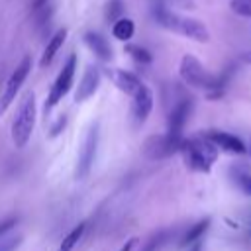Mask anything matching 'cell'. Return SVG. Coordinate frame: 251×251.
<instances>
[{
    "label": "cell",
    "mask_w": 251,
    "mask_h": 251,
    "mask_svg": "<svg viewBox=\"0 0 251 251\" xmlns=\"http://www.w3.org/2000/svg\"><path fill=\"white\" fill-rule=\"evenodd\" d=\"M178 75L180 78L192 86V88H198V90H204L208 98H220L227 80H229V75L231 73H222V75H212L198 57L186 53L182 59H180V65H178Z\"/></svg>",
    "instance_id": "obj_1"
},
{
    "label": "cell",
    "mask_w": 251,
    "mask_h": 251,
    "mask_svg": "<svg viewBox=\"0 0 251 251\" xmlns=\"http://www.w3.org/2000/svg\"><path fill=\"white\" fill-rule=\"evenodd\" d=\"M153 18L165 29H171V31H175L178 35H184V37H188L192 41H198V43H208L210 41V31L200 20L178 16V14H175L171 8H167L163 4H157L153 8Z\"/></svg>",
    "instance_id": "obj_2"
},
{
    "label": "cell",
    "mask_w": 251,
    "mask_h": 251,
    "mask_svg": "<svg viewBox=\"0 0 251 251\" xmlns=\"http://www.w3.org/2000/svg\"><path fill=\"white\" fill-rule=\"evenodd\" d=\"M184 165L194 173H210L214 163L218 161V147L206 137V135H194V137H182V143L178 147Z\"/></svg>",
    "instance_id": "obj_3"
},
{
    "label": "cell",
    "mask_w": 251,
    "mask_h": 251,
    "mask_svg": "<svg viewBox=\"0 0 251 251\" xmlns=\"http://www.w3.org/2000/svg\"><path fill=\"white\" fill-rule=\"evenodd\" d=\"M35 94L29 90L25 92V96L20 100V106L16 110V116L12 120V141L16 147H25L29 137H31V131H33V126H35Z\"/></svg>",
    "instance_id": "obj_4"
},
{
    "label": "cell",
    "mask_w": 251,
    "mask_h": 251,
    "mask_svg": "<svg viewBox=\"0 0 251 251\" xmlns=\"http://www.w3.org/2000/svg\"><path fill=\"white\" fill-rule=\"evenodd\" d=\"M75 73H76V55L73 53V55H69V59L65 61L63 69L59 71V75H57V78H55V82H53V86H51V90H49V94H47V100H45V114L51 112V108H55V106L63 100V96L71 90L73 80H75Z\"/></svg>",
    "instance_id": "obj_5"
},
{
    "label": "cell",
    "mask_w": 251,
    "mask_h": 251,
    "mask_svg": "<svg viewBox=\"0 0 251 251\" xmlns=\"http://www.w3.org/2000/svg\"><path fill=\"white\" fill-rule=\"evenodd\" d=\"M29 71H31V59L25 55V57H24V59L18 63V67L12 71L10 78L6 80L4 92L0 94V114H4V112L8 110V106H10V104L16 100V94L20 92L22 84L25 82V78H27Z\"/></svg>",
    "instance_id": "obj_6"
},
{
    "label": "cell",
    "mask_w": 251,
    "mask_h": 251,
    "mask_svg": "<svg viewBox=\"0 0 251 251\" xmlns=\"http://www.w3.org/2000/svg\"><path fill=\"white\" fill-rule=\"evenodd\" d=\"M98 124H90L86 135H84V141L80 145V151H78V159H76V178H84L92 165H94V159H96V151H98Z\"/></svg>",
    "instance_id": "obj_7"
},
{
    "label": "cell",
    "mask_w": 251,
    "mask_h": 251,
    "mask_svg": "<svg viewBox=\"0 0 251 251\" xmlns=\"http://www.w3.org/2000/svg\"><path fill=\"white\" fill-rule=\"evenodd\" d=\"M180 143H182V137H173L171 133L151 135L143 143V153L149 159H165V157L176 153Z\"/></svg>",
    "instance_id": "obj_8"
},
{
    "label": "cell",
    "mask_w": 251,
    "mask_h": 251,
    "mask_svg": "<svg viewBox=\"0 0 251 251\" xmlns=\"http://www.w3.org/2000/svg\"><path fill=\"white\" fill-rule=\"evenodd\" d=\"M153 110V92L147 84L141 82V86L131 94V116L137 126H141Z\"/></svg>",
    "instance_id": "obj_9"
},
{
    "label": "cell",
    "mask_w": 251,
    "mask_h": 251,
    "mask_svg": "<svg viewBox=\"0 0 251 251\" xmlns=\"http://www.w3.org/2000/svg\"><path fill=\"white\" fill-rule=\"evenodd\" d=\"M190 110H192V100L184 98L180 102L175 104V108L169 112V120H167V133H171L173 137H182V129L188 122V116H190Z\"/></svg>",
    "instance_id": "obj_10"
},
{
    "label": "cell",
    "mask_w": 251,
    "mask_h": 251,
    "mask_svg": "<svg viewBox=\"0 0 251 251\" xmlns=\"http://www.w3.org/2000/svg\"><path fill=\"white\" fill-rule=\"evenodd\" d=\"M202 135H206L218 149H224V151H227V153L243 155V153L247 151L245 143H243L237 135H233V133H227V131H222V129H208V131H204Z\"/></svg>",
    "instance_id": "obj_11"
},
{
    "label": "cell",
    "mask_w": 251,
    "mask_h": 251,
    "mask_svg": "<svg viewBox=\"0 0 251 251\" xmlns=\"http://www.w3.org/2000/svg\"><path fill=\"white\" fill-rule=\"evenodd\" d=\"M100 86V71L94 67V65H88L82 73V78L76 86V92H75V102H84L88 100Z\"/></svg>",
    "instance_id": "obj_12"
},
{
    "label": "cell",
    "mask_w": 251,
    "mask_h": 251,
    "mask_svg": "<svg viewBox=\"0 0 251 251\" xmlns=\"http://www.w3.org/2000/svg\"><path fill=\"white\" fill-rule=\"evenodd\" d=\"M106 73H108L110 80H112L122 92H126L127 96H131V94L141 86V80H139L133 73H129V71H124V69H108Z\"/></svg>",
    "instance_id": "obj_13"
},
{
    "label": "cell",
    "mask_w": 251,
    "mask_h": 251,
    "mask_svg": "<svg viewBox=\"0 0 251 251\" xmlns=\"http://www.w3.org/2000/svg\"><path fill=\"white\" fill-rule=\"evenodd\" d=\"M65 39H67V29H65V27L57 29V31L51 35V39H47V45H45L43 55H41V59H39V67L45 69V67H49V65L53 63V59H55V55L59 53V49L63 47Z\"/></svg>",
    "instance_id": "obj_14"
},
{
    "label": "cell",
    "mask_w": 251,
    "mask_h": 251,
    "mask_svg": "<svg viewBox=\"0 0 251 251\" xmlns=\"http://www.w3.org/2000/svg\"><path fill=\"white\" fill-rule=\"evenodd\" d=\"M84 43L88 45V49L100 59V61H110L112 59V47L110 43L96 31H88L84 33Z\"/></svg>",
    "instance_id": "obj_15"
},
{
    "label": "cell",
    "mask_w": 251,
    "mask_h": 251,
    "mask_svg": "<svg viewBox=\"0 0 251 251\" xmlns=\"http://www.w3.org/2000/svg\"><path fill=\"white\" fill-rule=\"evenodd\" d=\"M135 33V24L131 18H120L112 24V35L118 39V41H129Z\"/></svg>",
    "instance_id": "obj_16"
},
{
    "label": "cell",
    "mask_w": 251,
    "mask_h": 251,
    "mask_svg": "<svg viewBox=\"0 0 251 251\" xmlns=\"http://www.w3.org/2000/svg\"><path fill=\"white\" fill-rule=\"evenodd\" d=\"M210 227V218H204V220H200V222H196L190 229H186V233L182 235V239H180V245L182 247H186V245H192L194 241H198V239H202V235L206 233V229Z\"/></svg>",
    "instance_id": "obj_17"
},
{
    "label": "cell",
    "mask_w": 251,
    "mask_h": 251,
    "mask_svg": "<svg viewBox=\"0 0 251 251\" xmlns=\"http://www.w3.org/2000/svg\"><path fill=\"white\" fill-rule=\"evenodd\" d=\"M84 227H86V224L84 222H80L78 226H75L65 237H63V241H61V245H59V249L57 251H73L75 249V245L80 241V237H82V233H84Z\"/></svg>",
    "instance_id": "obj_18"
},
{
    "label": "cell",
    "mask_w": 251,
    "mask_h": 251,
    "mask_svg": "<svg viewBox=\"0 0 251 251\" xmlns=\"http://www.w3.org/2000/svg\"><path fill=\"white\" fill-rule=\"evenodd\" d=\"M126 51H127V55L135 61V63H141V65H149L151 61H153V55L145 49V47H141V45H133V43H127L126 45Z\"/></svg>",
    "instance_id": "obj_19"
},
{
    "label": "cell",
    "mask_w": 251,
    "mask_h": 251,
    "mask_svg": "<svg viewBox=\"0 0 251 251\" xmlns=\"http://www.w3.org/2000/svg\"><path fill=\"white\" fill-rule=\"evenodd\" d=\"M124 10H126L124 0H108V4H106V20L114 24L116 20H120L124 16Z\"/></svg>",
    "instance_id": "obj_20"
},
{
    "label": "cell",
    "mask_w": 251,
    "mask_h": 251,
    "mask_svg": "<svg viewBox=\"0 0 251 251\" xmlns=\"http://www.w3.org/2000/svg\"><path fill=\"white\" fill-rule=\"evenodd\" d=\"M24 237L20 233H6V235H0V251H16L20 245H22Z\"/></svg>",
    "instance_id": "obj_21"
},
{
    "label": "cell",
    "mask_w": 251,
    "mask_h": 251,
    "mask_svg": "<svg viewBox=\"0 0 251 251\" xmlns=\"http://www.w3.org/2000/svg\"><path fill=\"white\" fill-rule=\"evenodd\" d=\"M229 8L233 14L241 16V18H251V0H231Z\"/></svg>",
    "instance_id": "obj_22"
},
{
    "label": "cell",
    "mask_w": 251,
    "mask_h": 251,
    "mask_svg": "<svg viewBox=\"0 0 251 251\" xmlns=\"http://www.w3.org/2000/svg\"><path fill=\"white\" fill-rule=\"evenodd\" d=\"M233 180L239 184V188L243 192H247L251 196V175L245 171V169H239L237 173H233Z\"/></svg>",
    "instance_id": "obj_23"
},
{
    "label": "cell",
    "mask_w": 251,
    "mask_h": 251,
    "mask_svg": "<svg viewBox=\"0 0 251 251\" xmlns=\"http://www.w3.org/2000/svg\"><path fill=\"white\" fill-rule=\"evenodd\" d=\"M65 124H67V116H59V118H57V122L53 124V127L49 129V133H47V135H49V137H57V135L65 129Z\"/></svg>",
    "instance_id": "obj_24"
},
{
    "label": "cell",
    "mask_w": 251,
    "mask_h": 251,
    "mask_svg": "<svg viewBox=\"0 0 251 251\" xmlns=\"http://www.w3.org/2000/svg\"><path fill=\"white\" fill-rule=\"evenodd\" d=\"M16 224H18V218H8V220L0 222V235H6V233H10V231L16 227Z\"/></svg>",
    "instance_id": "obj_25"
},
{
    "label": "cell",
    "mask_w": 251,
    "mask_h": 251,
    "mask_svg": "<svg viewBox=\"0 0 251 251\" xmlns=\"http://www.w3.org/2000/svg\"><path fill=\"white\" fill-rule=\"evenodd\" d=\"M135 243H137V239H135V237H131V239H127V241H126V243H124V245H122L118 251H131Z\"/></svg>",
    "instance_id": "obj_26"
},
{
    "label": "cell",
    "mask_w": 251,
    "mask_h": 251,
    "mask_svg": "<svg viewBox=\"0 0 251 251\" xmlns=\"http://www.w3.org/2000/svg\"><path fill=\"white\" fill-rule=\"evenodd\" d=\"M188 251H202V239L194 241V243L190 245V249H188Z\"/></svg>",
    "instance_id": "obj_27"
},
{
    "label": "cell",
    "mask_w": 251,
    "mask_h": 251,
    "mask_svg": "<svg viewBox=\"0 0 251 251\" xmlns=\"http://www.w3.org/2000/svg\"><path fill=\"white\" fill-rule=\"evenodd\" d=\"M241 59H243L245 63H249V65H251V51H249V53H245V55H243Z\"/></svg>",
    "instance_id": "obj_28"
},
{
    "label": "cell",
    "mask_w": 251,
    "mask_h": 251,
    "mask_svg": "<svg viewBox=\"0 0 251 251\" xmlns=\"http://www.w3.org/2000/svg\"><path fill=\"white\" fill-rule=\"evenodd\" d=\"M249 157H251V141H249Z\"/></svg>",
    "instance_id": "obj_29"
}]
</instances>
